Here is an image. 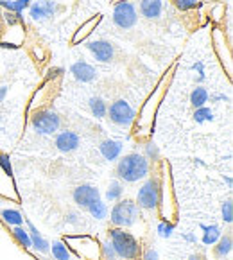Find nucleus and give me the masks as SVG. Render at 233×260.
<instances>
[{"mask_svg":"<svg viewBox=\"0 0 233 260\" xmlns=\"http://www.w3.org/2000/svg\"><path fill=\"white\" fill-rule=\"evenodd\" d=\"M172 72H174V67L167 70V72L161 76V79L158 81L156 88L153 90L145 103L142 104V110H140V115H138V126H144V124H151L154 120V115H156L158 108H160L161 101H163L165 93L169 90V84H171V79H172Z\"/></svg>","mask_w":233,"mask_h":260,"instance_id":"obj_2","label":"nucleus"},{"mask_svg":"<svg viewBox=\"0 0 233 260\" xmlns=\"http://www.w3.org/2000/svg\"><path fill=\"white\" fill-rule=\"evenodd\" d=\"M138 217H140V208L137 201L131 199H119L110 214V221L115 228H131L137 224Z\"/></svg>","mask_w":233,"mask_h":260,"instance_id":"obj_3","label":"nucleus"},{"mask_svg":"<svg viewBox=\"0 0 233 260\" xmlns=\"http://www.w3.org/2000/svg\"><path fill=\"white\" fill-rule=\"evenodd\" d=\"M171 0H138L137 11L145 20H160L169 9Z\"/></svg>","mask_w":233,"mask_h":260,"instance_id":"obj_12","label":"nucleus"},{"mask_svg":"<svg viewBox=\"0 0 233 260\" xmlns=\"http://www.w3.org/2000/svg\"><path fill=\"white\" fill-rule=\"evenodd\" d=\"M23 40H25V23L23 22L6 23L4 32L0 36V47H4V49H20Z\"/></svg>","mask_w":233,"mask_h":260,"instance_id":"obj_9","label":"nucleus"},{"mask_svg":"<svg viewBox=\"0 0 233 260\" xmlns=\"http://www.w3.org/2000/svg\"><path fill=\"white\" fill-rule=\"evenodd\" d=\"M70 74L74 76V79L79 81V83H92L99 77V70L93 65L86 61H76L70 67Z\"/></svg>","mask_w":233,"mask_h":260,"instance_id":"obj_17","label":"nucleus"},{"mask_svg":"<svg viewBox=\"0 0 233 260\" xmlns=\"http://www.w3.org/2000/svg\"><path fill=\"white\" fill-rule=\"evenodd\" d=\"M174 6H176L180 11H190V9H195L197 8V0H172Z\"/></svg>","mask_w":233,"mask_h":260,"instance_id":"obj_34","label":"nucleus"},{"mask_svg":"<svg viewBox=\"0 0 233 260\" xmlns=\"http://www.w3.org/2000/svg\"><path fill=\"white\" fill-rule=\"evenodd\" d=\"M224 180H226V183H228V187H231V178H229V176H226Z\"/></svg>","mask_w":233,"mask_h":260,"instance_id":"obj_43","label":"nucleus"},{"mask_svg":"<svg viewBox=\"0 0 233 260\" xmlns=\"http://www.w3.org/2000/svg\"><path fill=\"white\" fill-rule=\"evenodd\" d=\"M79 144H81L79 135L72 129L59 131V133H56V138H54V146H56V149L59 151V153H65V154L74 153V151L79 147Z\"/></svg>","mask_w":233,"mask_h":260,"instance_id":"obj_15","label":"nucleus"},{"mask_svg":"<svg viewBox=\"0 0 233 260\" xmlns=\"http://www.w3.org/2000/svg\"><path fill=\"white\" fill-rule=\"evenodd\" d=\"M18 2H23V4H31V2H35V0H18Z\"/></svg>","mask_w":233,"mask_h":260,"instance_id":"obj_44","label":"nucleus"},{"mask_svg":"<svg viewBox=\"0 0 233 260\" xmlns=\"http://www.w3.org/2000/svg\"><path fill=\"white\" fill-rule=\"evenodd\" d=\"M188 260H203V256L201 255H190L188 256Z\"/></svg>","mask_w":233,"mask_h":260,"instance_id":"obj_42","label":"nucleus"},{"mask_svg":"<svg viewBox=\"0 0 233 260\" xmlns=\"http://www.w3.org/2000/svg\"><path fill=\"white\" fill-rule=\"evenodd\" d=\"M124 151V144L120 140H111V138H106V140L101 142L99 146V153L103 154V158L106 161H115L119 160L120 154Z\"/></svg>","mask_w":233,"mask_h":260,"instance_id":"obj_18","label":"nucleus"},{"mask_svg":"<svg viewBox=\"0 0 233 260\" xmlns=\"http://www.w3.org/2000/svg\"><path fill=\"white\" fill-rule=\"evenodd\" d=\"M214 49L221 59L222 67H224L226 74L231 76V47H229V42L226 40L221 29H214Z\"/></svg>","mask_w":233,"mask_h":260,"instance_id":"obj_13","label":"nucleus"},{"mask_svg":"<svg viewBox=\"0 0 233 260\" xmlns=\"http://www.w3.org/2000/svg\"><path fill=\"white\" fill-rule=\"evenodd\" d=\"M142 260H160V256H158V251L156 249H147V251L144 253V256H142Z\"/></svg>","mask_w":233,"mask_h":260,"instance_id":"obj_38","label":"nucleus"},{"mask_svg":"<svg viewBox=\"0 0 233 260\" xmlns=\"http://www.w3.org/2000/svg\"><path fill=\"white\" fill-rule=\"evenodd\" d=\"M86 210H88L90 215H92L93 219H97V221H103V219L108 217V205L104 203L103 199H97L95 203L90 205Z\"/></svg>","mask_w":233,"mask_h":260,"instance_id":"obj_29","label":"nucleus"},{"mask_svg":"<svg viewBox=\"0 0 233 260\" xmlns=\"http://www.w3.org/2000/svg\"><path fill=\"white\" fill-rule=\"evenodd\" d=\"M99 249H101V258L103 260H119V256L115 253V248L110 239H106V241L99 246Z\"/></svg>","mask_w":233,"mask_h":260,"instance_id":"obj_30","label":"nucleus"},{"mask_svg":"<svg viewBox=\"0 0 233 260\" xmlns=\"http://www.w3.org/2000/svg\"><path fill=\"white\" fill-rule=\"evenodd\" d=\"M84 47L99 63H111L115 59V45L108 40H88Z\"/></svg>","mask_w":233,"mask_h":260,"instance_id":"obj_10","label":"nucleus"},{"mask_svg":"<svg viewBox=\"0 0 233 260\" xmlns=\"http://www.w3.org/2000/svg\"><path fill=\"white\" fill-rule=\"evenodd\" d=\"M103 22V15H93V16H90L86 22H83L79 27H77V31L74 32V36H72V40H70V43L72 45H79V43H83V42H86V40L92 36V32L97 29V25Z\"/></svg>","mask_w":233,"mask_h":260,"instance_id":"obj_16","label":"nucleus"},{"mask_svg":"<svg viewBox=\"0 0 233 260\" xmlns=\"http://www.w3.org/2000/svg\"><path fill=\"white\" fill-rule=\"evenodd\" d=\"M158 235H160L161 239H169L172 237V234H174V224L172 222H169L167 219H163V221H160V224H158Z\"/></svg>","mask_w":233,"mask_h":260,"instance_id":"obj_31","label":"nucleus"},{"mask_svg":"<svg viewBox=\"0 0 233 260\" xmlns=\"http://www.w3.org/2000/svg\"><path fill=\"white\" fill-rule=\"evenodd\" d=\"M149 160L140 153H129L122 156L117 164V178L126 183H137V181L144 180L149 176Z\"/></svg>","mask_w":233,"mask_h":260,"instance_id":"obj_1","label":"nucleus"},{"mask_svg":"<svg viewBox=\"0 0 233 260\" xmlns=\"http://www.w3.org/2000/svg\"><path fill=\"white\" fill-rule=\"evenodd\" d=\"M115 248V253L119 258L126 260H135L140 253V244L138 241L129 234V232H124V228H111L110 230V237Z\"/></svg>","mask_w":233,"mask_h":260,"instance_id":"obj_4","label":"nucleus"},{"mask_svg":"<svg viewBox=\"0 0 233 260\" xmlns=\"http://www.w3.org/2000/svg\"><path fill=\"white\" fill-rule=\"evenodd\" d=\"M0 217H2V221H4L6 224L11 226V228L13 226H22L23 221H25L22 212L16 210V208H4V210H0Z\"/></svg>","mask_w":233,"mask_h":260,"instance_id":"obj_21","label":"nucleus"},{"mask_svg":"<svg viewBox=\"0 0 233 260\" xmlns=\"http://www.w3.org/2000/svg\"><path fill=\"white\" fill-rule=\"evenodd\" d=\"M144 149H145L144 156L147 158V160H158V158H160V149H158V146L153 144V142H147L144 146Z\"/></svg>","mask_w":233,"mask_h":260,"instance_id":"obj_33","label":"nucleus"},{"mask_svg":"<svg viewBox=\"0 0 233 260\" xmlns=\"http://www.w3.org/2000/svg\"><path fill=\"white\" fill-rule=\"evenodd\" d=\"M0 122H2V115H0Z\"/></svg>","mask_w":233,"mask_h":260,"instance_id":"obj_45","label":"nucleus"},{"mask_svg":"<svg viewBox=\"0 0 233 260\" xmlns=\"http://www.w3.org/2000/svg\"><path fill=\"white\" fill-rule=\"evenodd\" d=\"M208 101L210 103H222V101H229V99L224 93H208Z\"/></svg>","mask_w":233,"mask_h":260,"instance_id":"obj_37","label":"nucleus"},{"mask_svg":"<svg viewBox=\"0 0 233 260\" xmlns=\"http://www.w3.org/2000/svg\"><path fill=\"white\" fill-rule=\"evenodd\" d=\"M88 106L95 119H104L108 115V103L103 97H92V99L88 101Z\"/></svg>","mask_w":233,"mask_h":260,"instance_id":"obj_24","label":"nucleus"},{"mask_svg":"<svg viewBox=\"0 0 233 260\" xmlns=\"http://www.w3.org/2000/svg\"><path fill=\"white\" fill-rule=\"evenodd\" d=\"M11 234H13V237L20 242V246H23L25 249H31V246H32L31 244V235H29L27 228H23V224L22 226H13Z\"/></svg>","mask_w":233,"mask_h":260,"instance_id":"obj_27","label":"nucleus"},{"mask_svg":"<svg viewBox=\"0 0 233 260\" xmlns=\"http://www.w3.org/2000/svg\"><path fill=\"white\" fill-rule=\"evenodd\" d=\"M208 90L205 88V86H201V84H195L194 90L190 92V104L192 108H201V106H207L208 103Z\"/></svg>","mask_w":233,"mask_h":260,"instance_id":"obj_22","label":"nucleus"},{"mask_svg":"<svg viewBox=\"0 0 233 260\" xmlns=\"http://www.w3.org/2000/svg\"><path fill=\"white\" fill-rule=\"evenodd\" d=\"M183 239L187 242H192V244H195V242H197V239H195L194 234H183Z\"/></svg>","mask_w":233,"mask_h":260,"instance_id":"obj_41","label":"nucleus"},{"mask_svg":"<svg viewBox=\"0 0 233 260\" xmlns=\"http://www.w3.org/2000/svg\"><path fill=\"white\" fill-rule=\"evenodd\" d=\"M110 120L119 127H131L137 122V111L126 99H117L108 106Z\"/></svg>","mask_w":233,"mask_h":260,"instance_id":"obj_8","label":"nucleus"},{"mask_svg":"<svg viewBox=\"0 0 233 260\" xmlns=\"http://www.w3.org/2000/svg\"><path fill=\"white\" fill-rule=\"evenodd\" d=\"M50 251H52L54 260H72V253L66 248V242L63 241H54L50 244Z\"/></svg>","mask_w":233,"mask_h":260,"instance_id":"obj_25","label":"nucleus"},{"mask_svg":"<svg viewBox=\"0 0 233 260\" xmlns=\"http://www.w3.org/2000/svg\"><path fill=\"white\" fill-rule=\"evenodd\" d=\"M194 120L197 124H205V122H214L215 120V115L214 110H210L208 106H201V108H195L194 110Z\"/></svg>","mask_w":233,"mask_h":260,"instance_id":"obj_28","label":"nucleus"},{"mask_svg":"<svg viewBox=\"0 0 233 260\" xmlns=\"http://www.w3.org/2000/svg\"><path fill=\"white\" fill-rule=\"evenodd\" d=\"M122 194H124L122 183H120L119 180L110 181V185H108V188H106V199L108 201H110V203L119 201V199H122Z\"/></svg>","mask_w":233,"mask_h":260,"instance_id":"obj_26","label":"nucleus"},{"mask_svg":"<svg viewBox=\"0 0 233 260\" xmlns=\"http://www.w3.org/2000/svg\"><path fill=\"white\" fill-rule=\"evenodd\" d=\"M221 215H222V221H224L226 224H231V222H233V203H231V199H226L224 203H222Z\"/></svg>","mask_w":233,"mask_h":260,"instance_id":"obj_32","label":"nucleus"},{"mask_svg":"<svg viewBox=\"0 0 233 260\" xmlns=\"http://www.w3.org/2000/svg\"><path fill=\"white\" fill-rule=\"evenodd\" d=\"M190 70H194V72L197 74V77H195V83H203V81L207 79V72H205V63H203V61H195L194 65L190 67Z\"/></svg>","mask_w":233,"mask_h":260,"instance_id":"obj_35","label":"nucleus"},{"mask_svg":"<svg viewBox=\"0 0 233 260\" xmlns=\"http://www.w3.org/2000/svg\"><path fill=\"white\" fill-rule=\"evenodd\" d=\"M0 205H2V199H0Z\"/></svg>","mask_w":233,"mask_h":260,"instance_id":"obj_46","label":"nucleus"},{"mask_svg":"<svg viewBox=\"0 0 233 260\" xmlns=\"http://www.w3.org/2000/svg\"><path fill=\"white\" fill-rule=\"evenodd\" d=\"M65 221L69 222V224H79L81 217H79V214H76V212H70V214H66Z\"/></svg>","mask_w":233,"mask_h":260,"instance_id":"obj_39","label":"nucleus"},{"mask_svg":"<svg viewBox=\"0 0 233 260\" xmlns=\"http://www.w3.org/2000/svg\"><path fill=\"white\" fill-rule=\"evenodd\" d=\"M199 228L203 230V244L205 246H214L215 242L221 239V235H222V230H221V226H217V224H199Z\"/></svg>","mask_w":233,"mask_h":260,"instance_id":"obj_20","label":"nucleus"},{"mask_svg":"<svg viewBox=\"0 0 233 260\" xmlns=\"http://www.w3.org/2000/svg\"><path fill=\"white\" fill-rule=\"evenodd\" d=\"M161 181L158 178H149L144 185L140 187L137 194V205L138 208H144V210H154L158 208V205L161 203Z\"/></svg>","mask_w":233,"mask_h":260,"instance_id":"obj_7","label":"nucleus"},{"mask_svg":"<svg viewBox=\"0 0 233 260\" xmlns=\"http://www.w3.org/2000/svg\"><path fill=\"white\" fill-rule=\"evenodd\" d=\"M111 20L119 29L129 31L138 23V11L137 4L131 0H117L113 6V13H111Z\"/></svg>","mask_w":233,"mask_h":260,"instance_id":"obj_6","label":"nucleus"},{"mask_svg":"<svg viewBox=\"0 0 233 260\" xmlns=\"http://www.w3.org/2000/svg\"><path fill=\"white\" fill-rule=\"evenodd\" d=\"M31 127L38 135L52 137V135H56L57 131H59V127H61V117L54 110L42 108V110H36L35 113H32Z\"/></svg>","mask_w":233,"mask_h":260,"instance_id":"obj_5","label":"nucleus"},{"mask_svg":"<svg viewBox=\"0 0 233 260\" xmlns=\"http://www.w3.org/2000/svg\"><path fill=\"white\" fill-rule=\"evenodd\" d=\"M25 224H27V232H29V235H31V244H32L31 248L36 249L38 253H43V255L50 253V242L40 234L38 228H36L29 219H25Z\"/></svg>","mask_w":233,"mask_h":260,"instance_id":"obj_19","label":"nucleus"},{"mask_svg":"<svg viewBox=\"0 0 233 260\" xmlns=\"http://www.w3.org/2000/svg\"><path fill=\"white\" fill-rule=\"evenodd\" d=\"M210 16L212 20H215V22H219V20L224 16V4H215L214 9L210 11Z\"/></svg>","mask_w":233,"mask_h":260,"instance_id":"obj_36","label":"nucleus"},{"mask_svg":"<svg viewBox=\"0 0 233 260\" xmlns=\"http://www.w3.org/2000/svg\"><path fill=\"white\" fill-rule=\"evenodd\" d=\"M233 249V241L229 235H221L217 242H215V248H214V255L215 258H226V256L231 253Z\"/></svg>","mask_w":233,"mask_h":260,"instance_id":"obj_23","label":"nucleus"},{"mask_svg":"<svg viewBox=\"0 0 233 260\" xmlns=\"http://www.w3.org/2000/svg\"><path fill=\"white\" fill-rule=\"evenodd\" d=\"M8 92H9L8 84H0V104L6 101V97H8Z\"/></svg>","mask_w":233,"mask_h":260,"instance_id":"obj_40","label":"nucleus"},{"mask_svg":"<svg viewBox=\"0 0 233 260\" xmlns=\"http://www.w3.org/2000/svg\"><path fill=\"white\" fill-rule=\"evenodd\" d=\"M72 198H74V203H76L77 207L86 210L90 205H93L97 199H101V192H99V188L93 187V185L83 183V185H79V187L74 188Z\"/></svg>","mask_w":233,"mask_h":260,"instance_id":"obj_14","label":"nucleus"},{"mask_svg":"<svg viewBox=\"0 0 233 260\" xmlns=\"http://www.w3.org/2000/svg\"><path fill=\"white\" fill-rule=\"evenodd\" d=\"M27 9H29V16L35 22H45V20H50L52 16H56L59 4L56 0H38V2H31Z\"/></svg>","mask_w":233,"mask_h":260,"instance_id":"obj_11","label":"nucleus"}]
</instances>
